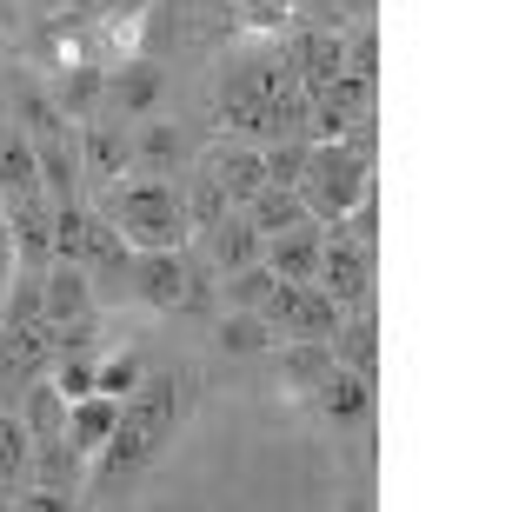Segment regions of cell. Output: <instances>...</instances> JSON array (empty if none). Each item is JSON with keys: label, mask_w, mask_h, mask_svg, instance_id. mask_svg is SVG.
Here are the masks:
<instances>
[{"label": "cell", "mask_w": 512, "mask_h": 512, "mask_svg": "<svg viewBox=\"0 0 512 512\" xmlns=\"http://www.w3.org/2000/svg\"><path fill=\"white\" fill-rule=\"evenodd\" d=\"M180 406H187V373H160V380H140L127 399H120V419L114 433L100 439L94 453V486L100 499H114L120 486H133V473L147 466L160 446L173 439V426H180Z\"/></svg>", "instance_id": "1"}, {"label": "cell", "mask_w": 512, "mask_h": 512, "mask_svg": "<svg viewBox=\"0 0 512 512\" xmlns=\"http://www.w3.org/2000/svg\"><path fill=\"white\" fill-rule=\"evenodd\" d=\"M220 120L253 140H293L306 133V87L293 74V60L260 54L247 67H233L227 87H220Z\"/></svg>", "instance_id": "2"}, {"label": "cell", "mask_w": 512, "mask_h": 512, "mask_svg": "<svg viewBox=\"0 0 512 512\" xmlns=\"http://www.w3.org/2000/svg\"><path fill=\"white\" fill-rule=\"evenodd\" d=\"M107 220L114 233L127 240L133 253H160V247H180L187 240V200L167 187V180H127V187H107Z\"/></svg>", "instance_id": "3"}, {"label": "cell", "mask_w": 512, "mask_h": 512, "mask_svg": "<svg viewBox=\"0 0 512 512\" xmlns=\"http://www.w3.org/2000/svg\"><path fill=\"white\" fill-rule=\"evenodd\" d=\"M366 187H373L366 153H353L346 140H313V147H306V167H300V187H293V193L306 200L313 220H333V227H340Z\"/></svg>", "instance_id": "4"}, {"label": "cell", "mask_w": 512, "mask_h": 512, "mask_svg": "<svg viewBox=\"0 0 512 512\" xmlns=\"http://www.w3.org/2000/svg\"><path fill=\"white\" fill-rule=\"evenodd\" d=\"M340 313L346 306L326 293V286H313V280H273V293L260 300V320L266 326H280L286 340H333L340 333Z\"/></svg>", "instance_id": "5"}, {"label": "cell", "mask_w": 512, "mask_h": 512, "mask_svg": "<svg viewBox=\"0 0 512 512\" xmlns=\"http://www.w3.org/2000/svg\"><path fill=\"white\" fill-rule=\"evenodd\" d=\"M127 273H133V293L147 306H160V313H200V306H207V273L180 260V247L140 253Z\"/></svg>", "instance_id": "6"}, {"label": "cell", "mask_w": 512, "mask_h": 512, "mask_svg": "<svg viewBox=\"0 0 512 512\" xmlns=\"http://www.w3.org/2000/svg\"><path fill=\"white\" fill-rule=\"evenodd\" d=\"M313 286H326L340 306H366L373 300V247H360L353 233H333L320 247V273Z\"/></svg>", "instance_id": "7"}, {"label": "cell", "mask_w": 512, "mask_h": 512, "mask_svg": "<svg viewBox=\"0 0 512 512\" xmlns=\"http://www.w3.org/2000/svg\"><path fill=\"white\" fill-rule=\"evenodd\" d=\"M286 60H293V74H300L306 94H320V87H333V80L346 74V40L333 34V27H300L293 47H286Z\"/></svg>", "instance_id": "8"}, {"label": "cell", "mask_w": 512, "mask_h": 512, "mask_svg": "<svg viewBox=\"0 0 512 512\" xmlns=\"http://www.w3.org/2000/svg\"><path fill=\"white\" fill-rule=\"evenodd\" d=\"M313 406H320L333 426H366V419H373V380L333 360V366H326V380L313 386Z\"/></svg>", "instance_id": "9"}, {"label": "cell", "mask_w": 512, "mask_h": 512, "mask_svg": "<svg viewBox=\"0 0 512 512\" xmlns=\"http://www.w3.org/2000/svg\"><path fill=\"white\" fill-rule=\"evenodd\" d=\"M320 247H326V233L313 227V220L273 233V240H266V266H273V280H313V273H320Z\"/></svg>", "instance_id": "10"}, {"label": "cell", "mask_w": 512, "mask_h": 512, "mask_svg": "<svg viewBox=\"0 0 512 512\" xmlns=\"http://www.w3.org/2000/svg\"><path fill=\"white\" fill-rule=\"evenodd\" d=\"M127 167H133V140H127V133H114L107 120H87V133H80V173H94V180L114 187Z\"/></svg>", "instance_id": "11"}, {"label": "cell", "mask_w": 512, "mask_h": 512, "mask_svg": "<svg viewBox=\"0 0 512 512\" xmlns=\"http://www.w3.org/2000/svg\"><path fill=\"white\" fill-rule=\"evenodd\" d=\"M40 193V160H34V140L20 127L0 133V207L7 200H34Z\"/></svg>", "instance_id": "12"}, {"label": "cell", "mask_w": 512, "mask_h": 512, "mask_svg": "<svg viewBox=\"0 0 512 512\" xmlns=\"http://www.w3.org/2000/svg\"><path fill=\"white\" fill-rule=\"evenodd\" d=\"M240 207H247V227L260 233V240H273V233H286V227H300V220H313L300 193H293V187H273V180H266L253 200H240Z\"/></svg>", "instance_id": "13"}, {"label": "cell", "mask_w": 512, "mask_h": 512, "mask_svg": "<svg viewBox=\"0 0 512 512\" xmlns=\"http://www.w3.org/2000/svg\"><path fill=\"white\" fill-rule=\"evenodd\" d=\"M40 306H47V320H54V326L80 320V313H87V266L54 260L47 273H40Z\"/></svg>", "instance_id": "14"}, {"label": "cell", "mask_w": 512, "mask_h": 512, "mask_svg": "<svg viewBox=\"0 0 512 512\" xmlns=\"http://www.w3.org/2000/svg\"><path fill=\"white\" fill-rule=\"evenodd\" d=\"M207 180H220L227 200H253L266 187V160L253 147H220V153H207Z\"/></svg>", "instance_id": "15"}, {"label": "cell", "mask_w": 512, "mask_h": 512, "mask_svg": "<svg viewBox=\"0 0 512 512\" xmlns=\"http://www.w3.org/2000/svg\"><path fill=\"white\" fill-rule=\"evenodd\" d=\"M107 100H114L120 114H153V107H160V67H153V60H127V67L107 80Z\"/></svg>", "instance_id": "16"}, {"label": "cell", "mask_w": 512, "mask_h": 512, "mask_svg": "<svg viewBox=\"0 0 512 512\" xmlns=\"http://www.w3.org/2000/svg\"><path fill=\"white\" fill-rule=\"evenodd\" d=\"M114 419H120V399L87 393V399H74V406H67V439H74L80 453H100V439L114 433Z\"/></svg>", "instance_id": "17"}, {"label": "cell", "mask_w": 512, "mask_h": 512, "mask_svg": "<svg viewBox=\"0 0 512 512\" xmlns=\"http://www.w3.org/2000/svg\"><path fill=\"white\" fill-rule=\"evenodd\" d=\"M326 366H333V340H286L280 380L293 386V393H313V386L326 380Z\"/></svg>", "instance_id": "18"}, {"label": "cell", "mask_w": 512, "mask_h": 512, "mask_svg": "<svg viewBox=\"0 0 512 512\" xmlns=\"http://www.w3.org/2000/svg\"><path fill=\"white\" fill-rule=\"evenodd\" d=\"M333 360L353 366V373H366V380H380V340H373L366 306H360V320H353V326H340V333H333Z\"/></svg>", "instance_id": "19"}, {"label": "cell", "mask_w": 512, "mask_h": 512, "mask_svg": "<svg viewBox=\"0 0 512 512\" xmlns=\"http://www.w3.org/2000/svg\"><path fill=\"white\" fill-rule=\"evenodd\" d=\"M34 459H40V486H54V493H74L80 486V446L67 433L34 439Z\"/></svg>", "instance_id": "20"}, {"label": "cell", "mask_w": 512, "mask_h": 512, "mask_svg": "<svg viewBox=\"0 0 512 512\" xmlns=\"http://www.w3.org/2000/svg\"><path fill=\"white\" fill-rule=\"evenodd\" d=\"M27 406H20V419H27V433L34 439H54V433H67V393H60V386H27Z\"/></svg>", "instance_id": "21"}, {"label": "cell", "mask_w": 512, "mask_h": 512, "mask_svg": "<svg viewBox=\"0 0 512 512\" xmlns=\"http://www.w3.org/2000/svg\"><path fill=\"white\" fill-rule=\"evenodd\" d=\"M27 459H34V433H27V419L14 406H0V486H14L27 473Z\"/></svg>", "instance_id": "22"}, {"label": "cell", "mask_w": 512, "mask_h": 512, "mask_svg": "<svg viewBox=\"0 0 512 512\" xmlns=\"http://www.w3.org/2000/svg\"><path fill=\"white\" fill-rule=\"evenodd\" d=\"M207 233H213V260L227 266V273H233V266H253V260H260V247H266L247 220H220V227H207Z\"/></svg>", "instance_id": "23"}, {"label": "cell", "mask_w": 512, "mask_h": 512, "mask_svg": "<svg viewBox=\"0 0 512 512\" xmlns=\"http://www.w3.org/2000/svg\"><path fill=\"white\" fill-rule=\"evenodd\" d=\"M306 147H313V140H306V133H293V140H266V180H273V187H300V167H306Z\"/></svg>", "instance_id": "24"}, {"label": "cell", "mask_w": 512, "mask_h": 512, "mask_svg": "<svg viewBox=\"0 0 512 512\" xmlns=\"http://www.w3.org/2000/svg\"><path fill=\"white\" fill-rule=\"evenodd\" d=\"M100 94H107V80H100V67H74V74L60 80V100H54V107H60L67 120H80V114H87V107H94Z\"/></svg>", "instance_id": "25"}, {"label": "cell", "mask_w": 512, "mask_h": 512, "mask_svg": "<svg viewBox=\"0 0 512 512\" xmlns=\"http://www.w3.org/2000/svg\"><path fill=\"white\" fill-rule=\"evenodd\" d=\"M20 127H27V140H54V133H74V127H67V114H60L47 94H34V87L20 94Z\"/></svg>", "instance_id": "26"}, {"label": "cell", "mask_w": 512, "mask_h": 512, "mask_svg": "<svg viewBox=\"0 0 512 512\" xmlns=\"http://www.w3.org/2000/svg\"><path fill=\"white\" fill-rule=\"evenodd\" d=\"M220 346H227V353H266V346H273V333H266V320L253 313V306H240V313L220 326Z\"/></svg>", "instance_id": "27"}, {"label": "cell", "mask_w": 512, "mask_h": 512, "mask_svg": "<svg viewBox=\"0 0 512 512\" xmlns=\"http://www.w3.org/2000/svg\"><path fill=\"white\" fill-rule=\"evenodd\" d=\"M133 153H140L153 173H167L173 160H180V133H173L167 120H147V127H140V140H133Z\"/></svg>", "instance_id": "28"}, {"label": "cell", "mask_w": 512, "mask_h": 512, "mask_svg": "<svg viewBox=\"0 0 512 512\" xmlns=\"http://www.w3.org/2000/svg\"><path fill=\"white\" fill-rule=\"evenodd\" d=\"M266 293H273V266L253 260V266H233V273H227V300L233 306H260Z\"/></svg>", "instance_id": "29"}, {"label": "cell", "mask_w": 512, "mask_h": 512, "mask_svg": "<svg viewBox=\"0 0 512 512\" xmlns=\"http://www.w3.org/2000/svg\"><path fill=\"white\" fill-rule=\"evenodd\" d=\"M227 7H240V27H253V34H280L293 20V0H227Z\"/></svg>", "instance_id": "30"}, {"label": "cell", "mask_w": 512, "mask_h": 512, "mask_svg": "<svg viewBox=\"0 0 512 512\" xmlns=\"http://www.w3.org/2000/svg\"><path fill=\"white\" fill-rule=\"evenodd\" d=\"M140 380H147V373H140V360H133V353H120V360L94 366V393H107V399H127Z\"/></svg>", "instance_id": "31"}, {"label": "cell", "mask_w": 512, "mask_h": 512, "mask_svg": "<svg viewBox=\"0 0 512 512\" xmlns=\"http://www.w3.org/2000/svg\"><path fill=\"white\" fill-rule=\"evenodd\" d=\"M227 193H220V180H207V173H200V187H193V200H187V220L193 227H220V220H227Z\"/></svg>", "instance_id": "32"}, {"label": "cell", "mask_w": 512, "mask_h": 512, "mask_svg": "<svg viewBox=\"0 0 512 512\" xmlns=\"http://www.w3.org/2000/svg\"><path fill=\"white\" fill-rule=\"evenodd\" d=\"M54 386L67 393V406H74V399H87V393H94V366L67 353V366H60V380H54Z\"/></svg>", "instance_id": "33"}, {"label": "cell", "mask_w": 512, "mask_h": 512, "mask_svg": "<svg viewBox=\"0 0 512 512\" xmlns=\"http://www.w3.org/2000/svg\"><path fill=\"white\" fill-rule=\"evenodd\" d=\"M20 506H34V512H67V506H74V493H54V486H40V493H27Z\"/></svg>", "instance_id": "34"}, {"label": "cell", "mask_w": 512, "mask_h": 512, "mask_svg": "<svg viewBox=\"0 0 512 512\" xmlns=\"http://www.w3.org/2000/svg\"><path fill=\"white\" fill-rule=\"evenodd\" d=\"M0 280H7V220H0Z\"/></svg>", "instance_id": "35"}, {"label": "cell", "mask_w": 512, "mask_h": 512, "mask_svg": "<svg viewBox=\"0 0 512 512\" xmlns=\"http://www.w3.org/2000/svg\"><path fill=\"white\" fill-rule=\"evenodd\" d=\"M313 7H340V0H313Z\"/></svg>", "instance_id": "36"}, {"label": "cell", "mask_w": 512, "mask_h": 512, "mask_svg": "<svg viewBox=\"0 0 512 512\" xmlns=\"http://www.w3.org/2000/svg\"><path fill=\"white\" fill-rule=\"evenodd\" d=\"M0 47H7V40H0Z\"/></svg>", "instance_id": "37"}]
</instances>
